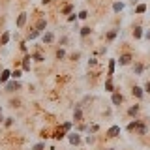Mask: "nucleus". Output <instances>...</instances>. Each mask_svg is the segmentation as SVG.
Instances as JSON below:
<instances>
[{"instance_id":"1","label":"nucleus","mask_w":150,"mask_h":150,"mask_svg":"<svg viewBox=\"0 0 150 150\" xmlns=\"http://www.w3.org/2000/svg\"><path fill=\"white\" fill-rule=\"evenodd\" d=\"M6 92H9V94H13V92H17V90H21V83L17 81V79H11V81H8L6 83Z\"/></svg>"},{"instance_id":"2","label":"nucleus","mask_w":150,"mask_h":150,"mask_svg":"<svg viewBox=\"0 0 150 150\" xmlns=\"http://www.w3.org/2000/svg\"><path fill=\"white\" fill-rule=\"evenodd\" d=\"M73 122L75 124H79V122H83V103H77L73 109Z\"/></svg>"},{"instance_id":"3","label":"nucleus","mask_w":150,"mask_h":150,"mask_svg":"<svg viewBox=\"0 0 150 150\" xmlns=\"http://www.w3.org/2000/svg\"><path fill=\"white\" fill-rule=\"evenodd\" d=\"M107 137H109V139H116V137H118V135H120V126H111V128L109 129H107Z\"/></svg>"},{"instance_id":"4","label":"nucleus","mask_w":150,"mask_h":150,"mask_svg":"<svg viewBox=\"0 0 150 150\" xmlns=\"http://www.w3.org/2000/svg\"><path fill=\"white\" fill-rule=\"evenodd\" d=\"M131 60H133V56H131V53H124V54H120V66H129L131 64Z\"/></svg>"},{"instance_id":"5","label":"nucleus","mask_w":150,"mask_h":150,"mask_svg":"<svg viewBox=\"0 0 150 150\" xmlns=\"http://www.w3.org/2000/svg\"><path fill=\"white\" fill-rule=\"evenodd\" d=\"M41 41H43L45 45H51V43H54V34H53V32H45V34L41 36Z\"/></svg>"},{"instance_id":"6","label":"nucleus","mask_w":150,"mask_h":150,"mask_svg":"<svg viewBox=\"0 0 150 150\" xmlns=\"http://www.w3.org/2000/svg\"><path fill=\"white\" fill-rule=\"evenodd\" d=\"M131 94H133L137 100H141V98L144 96V88H141V86H137V84H133V86H131Z\"/></svg>"},{"instance_id":"7","label":"nucleus","mask_w":150,"mask_h":150,"mask_svg":"<svg viewBox=\"0 0 150 150\" xmlns=\"http://www.w3.org/2000/svg\"><path fill=\"white\" fill-rule=\"evenodd\" d=\"M135 133H137V135H146V133H148V128H146V124L139 120L137 128H135Z\"/></svg>"},{"instance_id":"8","label":"nucleus","mask_w":150,"mask_h":150,"mask_svg":"<svg viewBox=\"0 0 150 150\" xmlns=\"http://www.w3.org/2000/svg\"><path fill=\"white\" fill-rule=\"evenodd\" d=\"M111 101H112V105H120L122 101H124V96H122L120 92H112V98H111Z\"/></svg>"},{"instance_id":"9","label":"nucleus","mask_w":150,"mask_h":150,"mask_svg":"<svg viewBox=\"0 0 150 150\" xmlns=\"http://www.w3.org/2000/svg\"><path fill=\"white\" fill-rule=\"evenodd\" d=\"M124 8H126V4L120 2V0H115V2H112V11H115V13H120Z\"/></svg>"},{"instance_id":"10","label":"nucleus","mask_w":150,"mask_h":150,"mask_svg":"<svg viewBox=\"0 0 150 150\" xmlns=\"http://www.w3.org/2000/svg\"><path fill=\"white\" fill-rule=\"evenodd\" d=\"M40 34H41L40 30H36V28H32V30H30V32L26 34V41H34L36 38H40Z\"/></svg>"},{"instance_id":"11","label":"nucleus","mask_w":150,"mask_h":150,"mask_svg":"<svg viewBox=\"0 0 150 150\" xmlns=\"http://www.w3.org/2000/svg\"><path fill=\"white\" fill-rule=\"evenodd\" d=\"M68 141L71 144H79V143H81V135H79V133H68Z\"/></svg>"},{"instance_id":"12","label":"nucleus","mask_w":150,"mask_h":150,"mask_svg":"<svg viewBox=\"0 0 150 150\" xmlns=\"http://www.w3.org/2000/svg\"><path fill=\"white\" fill-rule=\"evenodd\" d=\"M144 71V64L143 62H135L133 64V75H141Z\"/></svg>"},{"instance_id":"13","label":"nucleus","mask_w":150,"mask_h":150,"mask_svg":"<svg viewBox=\"0 0 150 150\" xmlns=\"http://www.w3.org/2000/svg\"><path fill=\"white\" fill-rule=\"evenodd\" d=\"M26 25V13H19L17 17V28H25Z\"/></svg>"},{"instance_id":"14","label":"nucleus","mask_w":150,"mask_h":150,"mask_svg":"<svg viewBox=\"0 0 150 150\" xmlns=\"http://www.w3.org/2000/svg\"><path fill=\"white\" fill-rule=\"evenodd\" d=\"M131 34H133L135 40H141V38L144 36V32H143V28H141V26L137 25V26H133V32H131Z\"/></svg>"},{"instance_id":"15","label":"nucleus","mask_w":150,"mask_h":150,"mask_svg":"<svg viewBox=\"0 0 150 150\" xmlns=\"http://www.w3.org/2000/svg\"><path fill=\"white\" fill-rule=\"evenodd\" d=\"M9 77H11V71H9V69H4L2 75H0V83H4V84H6V83L9 81Z\"/></svg>"},{"instance_id":"16","label":"nucleus","mask_w":150,"mask_h":150,"mask_svg":"<svg viewBox=\"0 0 150 150\" xmlns=\"http://www.w3.org/2000/svg\"><path fill=\"white\" fill-rule=\"evenodd\" d=\"M9 38H11V36H9V32H8V30H4V32H2V36H0V45H8Z\"/></svg>"},{"instance_id":"17","label":"nucleus","mask_w":150,"mask_h":150,"mask_svg":"<svg viewBox=\"0 0 150 150\" xmlns=\"http://www.w3.org/2000/svg\"><path fill=\"white\" fill-rule=\"evenodd\" d=\"M34 28H36V30H40V32H43L45 28H47V21H45V19H40V21L36 23V26H34Z\"/></svg>"},{"instance_id":"18","label":"nucleus","mask_w":150,"mask_h":150,"mask_svg":"<svg viewBox=\"0 0 150 150\" xmlns=\"http://www.w3.org/2000/svg\"><path fill=\"white\" fill-rule=\"evenodd\" d=\"M105 90L107 92H115V84H112V77L105 79Z\"/></svg>"},{"instance_id":"19","label":"nucleus","mask_w":150,"mask_h":150,"mask_svg":"<svg viewBox=\"0 0 150 150\" xmlns=\"http://www.w3.org/2000/svg\"><path fill=\"white\" fill-rule=\"evenodd\" d=\"M30 58H32V56L26 54L25 60H23V69H25V71H30Z\"/></svg>"},{"instance_id":"20","label":"nucleus","mask_w":150,"mask_h":150,"mask_svg":"<svg viewBox=\"0 0 150 150\" xmlns=\"http://www.w3.org/2000/svg\"><path fill=\"white\" fill-rule=\"evenodd\" d=\"M116 34H118V30H115V28H112V30H109V32L105 34V40H107V41H112V40L116 38Z\"/></svg>"},{"instance_id":"21","label":"nucleus","mask_w":150,"mask_h":150,"mask_svg":"<svg viewBox=\"0 0 150 150\" xmlns=\"http://www.w3.org/2000/svg\"><path fill=\"white\" fill-rule=\"evenodd\" d=\"M139 109H141L139 105H131L129 109H128V115H129V116H137V115H139Z\"/></svg>"},{"instance_id":"22","label":"nucleus","mask_w":150,"mask_h":150,"mask_svg":"<svg viewBox=\"0 0 150 150\" xmlns=\"http://www.w3.org/2000/svg\"><path fill=\"white\" fill-rule=\"evenodd\" d=\"M144 11H146V4H137V6H135V13H137V15H143Z\"/></svg>"},{"instance_id":"23","label":"nucleus","mask_w":150,"mask_h":150,"mask_svg":"<svg viewBox=\"0 0 150 150\" xmlns=\"http://www.w3.org/2000/svg\"><path fill=\"white\" fill-rule=\"evenodd\" d=\"M30 56H32V58H34V60H36V62H43V60H45V56H43V54H41V53H40V51H36V53H32Z\"/></svg>"},{"instance_id":"24","label":"nucleus","mask_w":150,"mask_h":150,"mask_svg":"<svg viewBox=\"0 0 150 150\" xmlns=\"http://www.w3.org/2000/svg\"><path fill=\"white\" fill-rule=\"evenodd\" d=\"M90 34H92V28L90 26H83L81 28V38H88Z\"/></svg>"},{"instance_id":"25","label":"nucleus","mask_w":150,"mask_h":150,"mask_svg":"<svg viewBox=\"0 0 150 150\" xmlns=\"http://www.w3.org/2000/svg\"><path fill=\"white\" fill-rule=\"evenodd\" d=\"M115 60H109V69H107V77H112V73H115Z\"/></svg>"},{"instance_id":"26","label":"nucleus","mask_w":150,"mask_h":150,"mask_svg":"<svg viewBox=\"0 0 150 150\" xmlns=\"http://www.w3.org/2000/svg\"><path fill=\"white\" fill-rule=\"evenodd\" d=\"M137 124H139V120H137V118H135V120H131L129 124H128V128H126V129L133 133V131H135V128H137Z\"/></svg>"},{"instance_id":"27","label":"nucleus","mask_w":150,"mask_h":150,"mask_svg":"<svg viewBox=\"0 0 150 150\" xmlns=\"http://www.w3.org/2000/svg\"><path fill=\"white\" fill-rule=\"evenodd\" d=\"M71 11H73V6H71V4H68V6L62 8V11H60V13H62V15H69Z\"/></svg>"},{"instance_id":"28","label":"nucleus","mask_w":150,"mask_h":150,"mask_svg":"<svg viewBox=\"0 0 150 150\" xmlns=\"http://www.w3.org/2000/svg\"><path fill=\"white\" fill-rule=\"evenodd\" d=\"M21 77H23V71H21V69H13V71H11V79H17V81H19Z\"/></svg>"},{"instance_id":"29","label":"nucleus","mask_w":150,"mask_h":150,"mask_svg":"<svg viewBox=\"0 0 150 150\" xmlns=\"http://www.w3.org/2000/svg\"><path fill=\"white\" fill-rule=\"evenodd\" d=\"M54 56H56V60H62L64 56H66V51H64V49H58V51H56V54H54Z\"/></svg>"},{"instance_id":"30","label":"nucleus","mask_w":150,"mask_h":150,"mask_svg":"<svg viewBox=\"0 0 150 150\" xmlns=\"http://www.w3.org/2000/svg\"><path fill=\"white\" fill-rule=\"evenodd\" d=\"M60 128H62L64 131H69V129H71V122H64V124L60 126Z\"/></svg>"},{"instance_id":"31","label":"nucleus","mask_w":150,"mask_h":150,"mask_svg":"<svg viewBox=\"0 0 150 150\" xmlns=\"http://www.w3.org/2000/svg\"><path fill=\"white\" fill-rule=\"evenodd\" d=\"M98 129H100V126H98V124H92L90 128H88V131H90V133H96Z\"/></svg>"},{"instance_id":"32","label":"nucleus","mask_w":150,"mask_h":150,"mask_svg":"<svg viewBox=\"0 0 150 150\" xmlns=\"http://www.w3.org/2000/svg\"><path fill=\"white\" fill-rule=\"evenodd\" d=\"M88 17V11L86 9H83V11H79V19H86Z\"/></svg>"},{"instance_id":"33","label":"nucleus","mask_w":150,"mask_h":150,"mask_svg":"<svg viewBox=\"0 0 150 150\" xmlns=\"http://www.w3.org/2000/svg\"><path fill=\"white\" fill-rule=\"evenodd\" d=\"M34 150H45V143H38L34 146Z\"/></svg>"},{"instance_id":"34","label":"nucleus","mask_w":150,"mask_h":150,"mask_svg":"<svg viewBox=\"0 0 150 150\" xmlns=\"http://www.w3.org/2000/svg\"><path fill=\"white\" fill-rule=\"evenodd\" d=\"M77 17H79V15H75V13H69V17H68V21H69V23H73V21H75V19H77Z\"/></svg>"},{"instance_id":"35","label":"nucleus","mask_w":150,"mask_h":150,"mask_svg":"<svg viewBox=\"0 0 150 150\" xmlns=\"http://www.w3.org/2000/svg\"><path fill=\"white\" fill-rule=\"evenodd\" d=\"M66 43H68V36H62L60 38V45H66Z\"/></svg>"},{"instance_id":"36","label":"nucleus","mask_w":150,"mask_h":150,"mask_svg":"<svg viewBox=\"0 0 150 150\" xmlns=\"http://www.w3.org/2000/svg\"><path fill=\"white\" fill-rule=\"evenodd\" d=\"M9 105H11V107H19V100H11V101H9Z\"/></svg>"},{"instance_id":"37","label":"nucleus","mask_w":150,"mask_h":150,"mask_svg":"<svg viewBox=\"0 0 150 150\" xmlns=\"http://www.w3.org/2000/svg\"><path fill=\"white\" fill-rule=\"evenodd\" d=\"M94 141H96V139H94V135H88V137H86V143H88V144L94 143Z\"/></svg>"},{"instance_id":"38","label":"nucleus","mask_w":150,"mask_h":150,"mask_svg":"<svg viewBox=\"0 0 150 150\" xmlns=\"http://www.w3.org/2000/svg\"><path fill=\"white\" fill-rule=\"evenodd\" d=\"M96 64H98L96 58H90V60H88V66H96Z\"/></svg>"},{"instance_id":"39","label":"nucleus","mask_w":150,"mask_h":150,"mask_svg":"<svg viewBox=\"0 0 150 150\" xmlns=\"http://www.w3.org/2000/svg\"><path fill=\"white\" fill-rule=\"evenodd\" d=\"M4 124H6V126H11V124H13V118H6V122H4Z\"/></svg>"},{"instance_id":"40","label":"nucleus","mask_w":150,"mask_h":150,"mask_svg":"<svg viewBox=\"0 0 150 150\" xmlns=\"http://www.w3.org/2000/svg\"><path fill=\"white\" fill-rule=\"evenodd\" d=\"M144 92H148V94H150V81L144 84Z\"/></svg>"},{"instance_id":"41","label":"nucleus","mask_w":150,"mask_h":150,"mask_svg":"<svg viewBox=\"0 0 150 150\" xmlns=\"http://www.w3.org/2000/svg\"><path fill=\"white\" fill-rule=\"evenodd\" d=\"M144 38H146V40H150V30H146V32H144Z\"/></svg>"},{"instance_id":"42","label":"nucleus","mask_w":150,"mask_h":150,"mask_svg":"<svg viewBox=\"0 0 150 150\" xmlns=\"http://www.w3.org/2000/svg\"><path fill=\"white\" fill-rule=\"evenodd\" d=\"M53 0H41V4H51Z\"/></svg>"},{"instance_id":"43","label":"nucleus","mask_w":150,"mask_h":150,"mask_svg":"<svg viewBox=\"0 0 150 150\" xmlns=\"http://www.w3.org/2000/svg\"><path fill=\"white\" fill-rule=\"evenodd\" d=\"M2 120H4V118H2V112H0V124H2Z\"/></svg>"},{"instance_id":"44","label":"nucleus","mask_w":150,"mask_h":150,"mask_svg":"<svg viewBox=\"0 0 150 150\" xmlns=\"http://www.w3.org/2000/svg\"><path fill=\"white\" fill-rule=\"evenodd\" d=\"M0 112H2V105H0Z\"/></svg>"},{"instance_id":"45","label":"nucleus","mask_w":150,"mask_h":150,"mask_svg":"<svg viewBox=\"0 0 150 150\" xmlns=\"http://www.w3.org/2000/svg\"><path fill=\"white\" fill-rule=\"evenodd\" d=\"M107 150H115V148H107Z\"/></svg>"}]
</instances>
